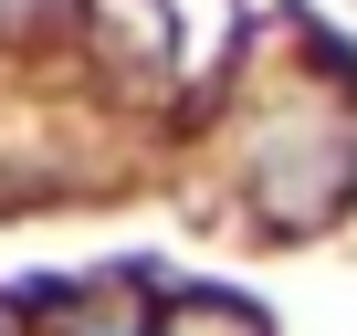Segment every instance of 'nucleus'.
I'll list each match as a JSON object with an SVG mask.
<instances>
[{
  "mask_svg": "<svg viewBox=\"0 0 357 336\" xmlns=\"http://www.w3.org/2000/svg\"><path fill=\"white\" fill-rule=\"evenodd\" d=\"M32 336H137V315L126 305H53Z\"/></svg>",
  "mask_w": 357,
  "mask_h": 336,
  "instance_id": "obj_1",
  "label": "nucleus"
},
{
  "mask_svg": "<svg viewBox=\"0 0 357 336\" xmlns=\"http://www.w3.org/2000/svg\"><path fill=\"white\" fill-rule=\"evenodd\" d=\"M168 336H263V326H252L242 305H211V294H200V305H178V315H168Z\"/></svg>",
  "mask_w": 357,
  "mask_h": 336,
  "instance_id": "obj_2",
  "label": "nucleus"
}]
</instances>
